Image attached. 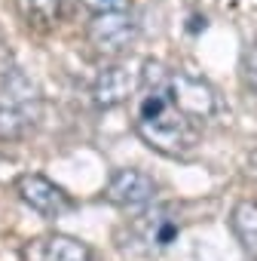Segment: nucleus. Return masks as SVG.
I'll list each match as a JSON object with an SVG mask.
<instances>
[{
	"instance_id": "nucleus-8",
	"label": "nucleus",
	"mask_w": 257,
	"mask_h": 261,
	"mask_svg": "<svg viewBox=\"0 0 257 261\" xmlns=\"http://www.w3.org/2000/svg\"><path fill=\"white\" fill-rule=\"evenodd\" d=\"M22 255L25 261H98L83 240L68 233H46V237L28 240Z\"/></svg>"
},
{
	"instance_id": "nucleus-10",
	"label": "nucleus",
	"mask_w": 257,
	"mask_h": 261,
	"mask_svg": "<svg viewBox=\"0 0 257 261\" xmlns=\"http://www.w3.org/2000/svg\"><path fill=\"white\" fill-rule=\"evenodd\" d=\"M16 7L28 25L52 28L61 19H68V13L74 10V0H16Z\"/></svg>"
},
{
	"instance_id": "nucleus-4",
	"label": "nucleus",
	"mask_w": 257,
	"mask_h": 261,
	"mask_svg": "<svg viewBox=\"0 0 257 261\" xmlns=\"http://www.w3.org/2000/svg\"><path fill=\"white\" fill-rule=\"evenodd\" d=\"M16 194H19V200L28 206V209H34L37 215H43V218H49V221H55V218H61L65 212H71V197L55 185V181H49L46 175H37V172H25V175H19L16 178Z\"/></svg>"
},
{
	"instance_id": "nucleus-6",
	"label": "nucleus",
	"mask_w": 257,
	"mask_h": 261,
	"mask_svg": "<svg viewBox=\"0 0 257 261\" xmlns=\"http://www.w3.org/2000/svg\"><path fill=\"white\" fill-rule=\"evenodd\" d=\"M169 95L172 101L196 123L208 120L214 111H217V98H214V89L202 80V77H193L187 71H172L169 77Z\"/></svg>"
},
{
	"instance_id": "nucleus-3",
	"label": "nucleus",
	"mask_w": 257,
	"mask_h": 261,
	"mask_svg": "<svg viewBox=\"0 0 257 261\" xmlns=\"http://www.w3.org/2000/svg\"><path fill=\"white\" fill-rule=\"evenodd\" d=\"M86 37L101 56H119L135 43L138 22L132 19V13H101V16H92Z\"/></svg>"
},
{
	"instance_id": "nucleus-1",
	"label": "nucleus",
	"mask_w": 257,
	"mask_h": 261,
	"mask_svg": "<svg viewBox=\"0 0 257 261\" xmlns=\"http://www.w3.org/2000/svg\"><path fill=\"white\" fill-rule=\"evenodd\" d=\"M169 77L172 71L163 62L147 59L138 80V111H135V129L138 136L166 157H187L199 142V123L190 120L169 95Z\"/></svg>"
},
{
	"instance_id": "nucleus-9",
	"label": "nucleus",
	"mask_w": 257,
	"mask_h": 261,
	"mask_svg": "<svg viewBox=\"0 0 257 261\" xmlns=\"http://www.w3.org/2000/svg\"><path fill=\"white\" fill-rule=\"evenodd\" d=\"M135 89H138V80L128 74V68H122V65L104 68L95 77V83H92V95H95L98 108H116V105L128 101V95H132Z\"/></svg>"
},
{
	"instance_id": "nucleus-12",
	"label": "nucleus",
	"mask_w": 257,
	"mask_h": 261,
	"mask_svg": "<svg viewBox=\"0 0 257 261\" xmlns=\"http://www.w3.org/2000/svg\"><path fill=\"white\" fill-rule=\"evenodd\" d=\"M80 4L86 10H92L95 16H101V13H128L132 10L128 0H80Z\"/></svg>"
},
{
	"instance_id": "nucleus-5",
	"label": "nucleus",
	"mask_w": 257,
	"mask_h": 261,
	"mask_svg": "<svg viewBox=\"0 0 257 261\" xmlns=\"http://www.w3.org/2000/svg\"><path fill=\"white\" fill-rule=\"evenodd\" d=\"M104 197H107V203H113L119 209L141 212V209L153 206V200H156V181L147 172H141V169H116L110 175L107 188H104Z\"/></svg>"
},
{
	"instance_id": "nucleus-2",
	"label": "nucleus",
	"mask_w": 257,
	"mask_h": 261,
	"mask_svg": "<svg viewBox=\"0 0 257 261\" xmlns=\"http://www.w3.org/2000/svg\"><path fill=\"white\" fill-rule=\"evenodd\" d=\"M40 120V92L37 86L19 71L10 68L0 86V142L22 139Z\"/></svg>"
},
{
	"instance_id": "nucleus-11",
	"label": "nucleus",
	"mask_w": 257,
	"mask_h": 261,
	"mask_svg": "<svg viewBox=\"0 0 257 261\" xmlns=\"http://www.w3.org/2000/svg\"><path fill=\"white\" fill-rule=\"evenodd\" d=\"M230 224L245 252L257 261V200H239L230 212Z\"/></svg>"
},
{
	"instance_id": "nucleus-13",
	"label": "nucleus",
	"mask_w": 257,
	"mask_h": 261,
	"mask_svg": "<svg viewBox=\"0 0 257 261\" xmlns=\"http://www.w3.org/2000/svg\"><path fill=\"white\" fill-rule=\"evenodd\" d=\"M245 74H248V83L257 89V43L251 46V53H248V59H245Z\"/></svg>"
},
{
	"instance_id": "nucleus-7",
	"label": "nucleus",
	"mask_w": 257,
	"mask_h": 261,
	"mask_svg": "<svg viewBox=\"0 0 257 261\" xmlns=\"http://www.w3.org/2000/svg\"><path fill=\"white\" fill-rule=\"evenodd\" d=\"M132 233H135L138 243H144L147 252H153V249H169V246L178 240L181 224H178V218L172 215L169 206H147V209H141V215L135 218Z\"/></svg>"
}]
</instances>
